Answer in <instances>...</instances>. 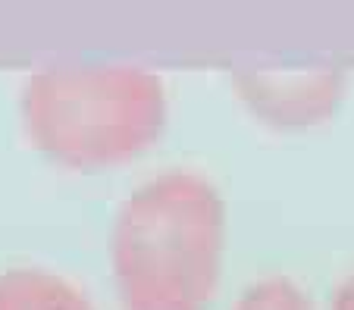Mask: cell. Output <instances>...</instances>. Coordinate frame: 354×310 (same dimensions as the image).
Masks as SVG:
<instances>
[{"label": "cell", "instance_id": "1", "mask_svg": "<svg viewBox=\"0 0 354 310\" xmlns=\"http://www.w3.org/2000/svg\"><path fill=\"white\" fill-rule=\"evenodd\" d=\"M342 310H354V285H351V291L345 295V304H342Z\"/></svg>", "mask_w": 354, "mask_h": 310}]
</instances>
